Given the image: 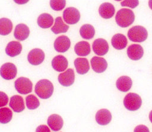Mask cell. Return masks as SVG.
<instances>
[{
    "mask_svg": "<svg viewBox=\"0 0 152 132\" xmlns=\"http://www.w3.org/2000/svg\"><path fill=\"white\" fill-rule=\"evenodd\" d=\"M117 24L123 28L131 25L135 20V15L133 11L127 8L119 9L115 16Z\"/></svg>",
    "mask_w": 152,
    "mask_h": 132,
    "instance_id": "cell-1",
    "label": "cell"
},
{
    "mask_svg": "<svg viewBox=\"0 0 152 132\" xmlns=\"http://www.w3.org/2000/svg\"><path fill=\"white\" fill-rule=\"evenodd\" d=\"M53 85L48 79H41L37 82L34 90L36 94L42 99L50 98L53 92Z\"/></svg>",
    "mask_w": 152,
    "mask_h": 132,
    "instance_id": "cell-2",
    "label": "cell"
},
{
    "mask_svg": "<svg viewBox=\"0 0 152 132\" xmlns=\"http://www.w3.org/2000/svg\"><path fill=\"white\" fill-rule=\"evenodd\" d=\"M147 36L148 33L147 30L141 25L134 26L128 32L129 39L134 42H142L147 39Z\"/></svg>",
    "mask_w": 152,
    "mask_h": 132,
    "instance_id": "cell-3",
    "label": "cell"
},
{
    "mask_svg": "<svg viewBox=\"0 0 152 132\" xmlns=\"http://www.w3.org/2000/svg\"><path fill=\"white\" fill-rule=\"evenodd\" d=\"M142 99L140 95L135 93H128L124 99V107L129 111L138 110L141 106Z\"/></svg>",
    "mask_w": 152,
    "mask_h": 132,
    "instance_id": "cell-4",
    "label": "cell"
},
{
    "mask_svg": "<svg viewBox=\"0 0 152 132\" xmlns=\"http://www.w3.org/2000/svg\"><path fill=\"white\" fill-rule=\"evenodd\" d=\"M14 86L19 94L26 95L31 92L33 83L28 78L20 77L14 82Z\"/></svg>",
    "mask_w": 152,
    "mask_h": 132,
    "instance_id": "cell-5",
    "label": "cell"
},
{
    "mask_svg": "<svg viewBox=\"0 0 152 132\" xmlns=\"http://www.w3.org/2000/svg\"><path fill=\"white\" fill-rule=\"evenodd\" d=\"M80 18V12L74 7L66 8L63 12V19L66 24H75L79 21Z\"/></svg>",
    "mask_w": 152,
    "mask_h": 132,
    "instance_id": "cell-6",
    "label": "cell"
},
{
    "mask_svg": "<svg viewBox=\"0 0 152 132\" xmlns=\"http://www.w3.org/2000/svg\"><path fill=\"white\" fill-rule=\"evenodd\" d=\"M17 69L12 63H5L0 68V75L5 80L13 79L17 75Z\"/></svg>",
    "mask_w": 152,
    "mask_h": 132,
    "instance_id": "cell-7",
    "label": "cell"
},
{
    "mask_svg": "<svg viewBox=\"0 0 152 132\" xmlns=\"http://www.w3.org/2000/svg\"><path fill=\"white\" fill-rule=\"evenodd\" d=\"M54 49L59 53H64L70 47L71 41L69 38L64 35L57 37L54 42Z\"/></svg>",
    "mask_w": 152,
    "mask_h": 132,
    "instance_id": "cell-8",
    "label": "cell"
},
{
    "mask_svg": "<svg viewBox=\"0 0 152 132\" xmlns=\"http://www.w3.org/2000/svg\"><path fill=\"white\" fill-rule=\"evenodd\" d=\"M45 59V53L40 49H34L30 51L27 56L28 62L32 65H39L41 64Z\"/></svg>",
    "mask_w": 152,
    "mask_h": 132,
    "instance_id": "cell-9",
    "label": "cell"
},
{
    "mask_svg": "<svg viewBox=\"0 0 152 132\" xmlns=\"http://www.w3.org/2000/svg\"><path fill=\"white\" fill-rule=\"evenodd\" d=\"M92 48L95 54L98 56H104L109 50L107 41L103 38L96 39L92 44Z\"/></svg>",
    "mask_w": 152,
    "mask_h": 132,
    "instance_id": "cell-10",
    "label": "cell"
},
{
    "mask_svg": "<svg viewBox=\"0 0 152 132\" xmlns=\"http://www.w3.org/2000/svg\"><path fill=\"white\" fill-rule=\"evenodd\" d=\"M58 81L64 86H69L72 85L75 81L74 71L72 69H68L66 71L59 75Z\"/></svg>",
    "mask_w": 152,
    "mask_h": 132,
    "instance_id": "cell-11",
    "label": "cell"
},
{
    "mask_svg": "<svg viewBox=\"0 0 152 132\" xmlns=\"http://www.w3.org/2000/svg\"><path fill=\"white\" fill-rule=\"evenodd\" d=\"M91 67L96 73H102L106 70L107 67L106 60L101 57L94 56L90 60Z\"/></svg>",
    "mask_w": 152,
    "mask_h": 132,
    "instance_id": "cell-12",
    "label": "cell"
},
{
    "mask_svg": "<svg viewBox=\"0 0 152 132\" xmlns=\"http://www.w3.org/2000/svg\"><path fill=\"white\" fill-rule=\"evenodd\" d=\"M127 54L129 58L132 60H140L144 54L143 48L138 44H131L127 49Z\"/></svg>",
    "mask_w": 152,
    "mask_h": 132,
    "instance_id": "cell-13",
    "label": "cell"
},
{
    "mask_svg": "<svg viewBox=\"0 0 152 132\" xmlns=\"http://www.w3.org/2000/svg\"><path fill=\"white\" fill-rule=\"evenodd\" d=\"M68 62L66 58L62 55L55 56L52 60V66L53 69L59 72L65 70L68 67Z\"/></svg>",
    "mask_w": 152,
    "mask_h": 132,
    "instance_id": "cell-14",
    "label": "cell"
},
{
    "mask_svg": "<svg viewBox=\"0 0 152 132\" xmlns=\"http://www.w3.org/2000/svg\"><path fill=\"white\" fill-rule=\"evenodd\" d=\"M9 106L15 112H22L25 108L23 97L17 95L11 96L10 99Z\"/></svg>",
    "mask_w": 152,
    "mask_h": 132,
    "instance_id": "cell-15",
    "label": "cell"
},
{
    "mask_svg": "<svg viewBox=\"0 0 152 132\" xmlns=\"http://www.w3.org/2000/svg\"><path fill=\"white\" fill-rule=\"evenodd\" d=\"M47 123L49 128L55 131H59L64 125V121L62 117L55 114L50 115L48 117Z\"/></svg>",
    "mask_w": 152,
    "mask_h": 132,
    "instance_id": "cell-16",
    "label": "cell"
},
{
    "mask_svg": "<svg viewBox=\"0 0 152 132\" xmlns=\"http://www.w3.org/2000/svg\"><path fill=\"white\" fill-rule=\"evenodd\" d=\"M111 120L112 114L107 109H101L96 112V121L101 125L108 124L111 121Z\"/></svg>",
    "mask_w": 152,
    "mask_h": 132,
    "instance_id": "cell-17",
    "label": "cell"
},
{
    "mask_svg": "<svg viewBox=\"0 0 152 132\" xmlns=\"http://www.w3.org/2000/svg\"><path fill=\"white\" fill-rule=\"evenodd\" d=\"M30 34V30L27 25L24 24H19L16 25L14 36V37L19 40V41H23L26 40Z\"/></svg>",
    "mask_w": 152,
    "mask_h": 132,
    "instance_id": "cell-18",
    "label": "cell"
},
{
    "mask_svg": "<svg viewBox=\"0 0 152 132\" xmlns=\"http://www.w3.org/2000/svg\"><path fill=\"white\" fill-rule=\"evenodd\" d=\"M114 6L109 2H104L100 5L99 12L100 15L104 19H109L112 18L115 14Z\"/></svg>",
    "mask_w": 152,
    "mask_h": 132,
    "instance_id": "cell-19",
    "label": "cell"
},
{
    "mask_svg": "<svg viewBox=\"0 0 152 132\" xmlns=\"http://www.w3.org/2000/svg\"><path fill=\"white\" fill-rule=\"evenodd\" d=\"M74 66L76 69V71L78 74L84 75L87 73L89 69L90 66L88 60L84 57H78L75 59Z\"/></svg>",
    "mask_w": 152,
    "mask_h": 132,
    "instance_id": "cell-20",
    "label": "cell"
},
{
    "mask_svg": "<svg viewBox=\"0 0 152 132\" xmlns=\"http://www.w3.org/2000/svg\"><path fill=\"white\" fill-rule=\"evenodd\" d=\"M22 50V45L17 41L8 43L5 48V53L10 57H15L20 54Z\"/></svg>",
    "mask_w": 152,
    "mask_h": 132,
    "instance_id": "cell-21",
    "label": "cell"
},
{
    "mask_svg": "<svg viewBox=\"0 0 152 132\" xmlns=\"http://www.w3.org/2000/svg\"><path fill=\"white\" fill-rule=\"evenodd\" d=\"M132 85V79L127 76H122L119 77L116 82V86L118 90L121 92L128 91Z\"/></svg>",
    "mask_w": 152,
    "mask_h": 132,
    "instance_id": "cell-22",
    "label": "cell"
},
{
    "mask_svg": "<svg viewBox=\"0 0 152 132\" xmlns=\"http://www.w3.org/2000/svg\"><path fill=\"white\" fill-rule=\"evenodd\" d=\"M127 38L122 34H115L111 40V43L112 46L117 50H122L126 47L127 45Z\"/></svg>",
    "mask_w": 152,
    "mask_h": 132,
    "instance_id": "cell-23",
    "label": "cell"
},
{
    "mask_svg": "<svg viewBox=\"0 0 152 132\" xmlns=\"http://www.w3.org/2000/svg\"><path fill=\"white\" fill-rule=\"evenodd\" d=\"M74 51L78 56H86L91 52L90 44L85 41H81L77 43L74 47Z\"/></svg>",
    "mask_w": 152,
    "mask_h": 132,
    "instance_id": "cell-24",
    "label": "cell"
},
{
    "mask_svg": "<svg viewBox=\"0 0 152 132\" xmlns=\"http://www.w3.org/2000/svg\"><path fill=\"white\" fill-rule=\"evenodd\" d=\"M69 29V25H66L63 21L62 17H58L55 18L53 26L51 28V31L55 34L66 33Z\"/></svg>",
    "mask_w": 152,
    "mask_h": 132,
    "instance_id": "cell-25",
    "label": "cell"
},
{
    "mask_svg": "<svg viewBox=\"0 0 152 132\" xmlns=\"http://www.w3.org/2000/svg\"><path fill=\"white\" fill-rule=\"evenodd\" d=\"M53 23L52 16L48 13L40 14L37 18V24L42 28H48L50 27Z\"/></svg>",
    "mask_w": 152,
    "mask_h": 132,
    "instance_id": "cell-26",
    "label": "cell"
},
{
    "mask_svg": "<svg viewBox=\"0 0 152 132\" xmlns=\"http://www.w3.org/2000/svg\"><path fill=\"white\" fill-rule=\"evenodd\" d=\"M80 34L84 39L90 40L93 38L95 34V30L90 24H84L80 29Z\"/></svg>",
    "mask_w": 152,
    "mask_h": 132,
    "instance_id": "cell-27",
    "label": "cell"
},
{
    "mask_svg": "<svg viewBox=\"0 0 152 132\" xmlns=\"http://www.w3.org/2000/svg\"><path fill=\"white\" fill-rule=\"evenodd\" d=\"M12 29L11 21L7 18L0 19V35L7 36L9 34Z\"/></svg>",
    "mask_w": 152,
    "mask_h": 132,
    "instance_id": "cell-28",
    "label": "cell"
},
{
    "mask_svg": "<svg viewBox=\"0 0 152 132\" xmlns=\"http://www.w3.org/2000/svg\"><path fill=\"white\" fill-rule=\"evenodd\" d=\"M12 118V112L7 107L0 108V123L7 124L9 123Z\"/></svg>",
    "mask_w": 152,
    "mask_h": 132,
    "instance_id": "cell-29",
    "label": "cell"
},
{
    "mask_svg": "<svg viewBox=\"0 0 152 132\" xmlns=\"http://www.w3.org/2000/svg\"><path fill=\"white\" fill-rule=\"evenodd\" d=\"M26 104L28 109L34 110L40 105V102L35 95L31 94L26 96Z\"/></svg>",
    "mask_w": 152,
    "mask_h": 132,
    "instance_id": "cell-30",
    "label": "cell"
},
{
    "mask_svg": "<svg viewBox=\"0 0 152 132\" xmlns=\"http://www.w3.org/2000/svg\"><path fill=\"white\" fill-rule=\"evenodd\" d=\"M66 5L65 0H50V6L55 11H61Z\"/></svg>",
    "mask_w": 152,
    "mask_h": 132,
    "instance_id": "cell-31",
    "label": "cell"
},
{
    "mask_svg": "<svg viewBox=\"0 0 152 132\" xmlns=\"http://www.w3.org/2000/svg\"><path fill=\"white\" fill-rule=\"evenodd\" d=\"M139 4L138 0H124L121 2L122 7H127L131 8H135Z\"/></svg>",
    "mask_w": 152,
    "mask_h": 132,
    "instance_id": "cell-32",
    "label": "cell"
},
{
    "mask_svg": "<svg viewBox=\"0 0 152 132\" xmlns=\"http://www.w3.org/2000/svg\"><path fill=\"white\" fill-rule=\"evenodd\" d=\"M8 96L4 92L0 91V108L6 105L8 102Z\"/></svg>",
    "mask_w": 152,
    "mask_h": 132,
    "instance_id": "cell-33",
    "label": "cell"
},
{
    "mask_svg": "<svg viewBox=\"0 0 152 132\" xmlns=\"http://www.w3.org/2000/svg\"><path fill=\"white\" fill-rule=\"evenodd\" d=\"M134 131H140V132L149 131V130L146 126L143 125H138L137 127H135V128L134 130Z\"/></svg>",
    "mask_w": 152,
    "mask_h": 132,
    "instance_id": "cell-34",
    "label": "cell"
},
{
    "mask_svg": "<svg viewBox=\"0 0 152 132\" xmlns=\"http://www.w3.org/2000/svg\"><path fill=\"white\" fill-rule=\"evenodd\" d=\"M36 131H50V130L46 125H42L37 128Z\"/></svg>",
    "mask_w": 152,
    "mask_h": 132,
    "instance_id": "cell-35",
    "label": "cell"
},
{
    "mask_svg": "<svg viewBox=\"0 0 152 132\" xmlns=\"http://www.w3.org/2000/svg\"><path fill=\"white\" fill-rule=\"evenodd\" d=\"M16 4H20V5H22V4H24L27 3L29 0H13Z\"/></svg>",
    "mask_w": 152,
    "mask_h": 132,
    "instance_id": "cell-36",
    "label": "cell"
},
{
    "mask_svg": "<svg viewBox=\"0 0 152 132\" xmlns=\"http://www.w3.org/2000/svg\"><path fill=\"white\" fill-rule=\"evenodd\" d=\"M149 119H150V121H151V123H152V110L150 112V114H149Z\"/></svg>",
    "mask_w": 152,
    "mask_h": 132,
    "instance_id": "cell-37",
    "label": "cell"
},
{
    "mask_svg": "<svg viewBox=\"0 0 152 132\" xmlns=\"http://www.w3.org/2000/svg\"><path fill=\"white\" fill-rule=\"evenodd\" d=\"M148 6L152 9V0H149V1H148Z\"/></svg>",
    "mask_w": 152,
    "mask_h": 132,
    "instance_id": "cell-38",
    "label": "cell"
},
{
    "mask_svg": "<svg viewBox=\"0 0 152 132\" xmlns=\"http://www.w3.org/2000/svg\"><path fill=\"white\" fill-rule=\"evenodd\" d=\"M115 1H121V0H115Z\"/></svg>",
    "mask_w": 152,
    "mask_h": 132,
    "instance_id": "cell-39",
    "label": "cell"
}]
</instances>
